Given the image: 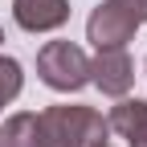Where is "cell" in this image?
Returning <instances> with one entry per match:
<instances>
[{
	"mask_svg": "<svg viewBox=\"0 0 147 147\" xmlns=\"http://www.w3.org/2000/svg\"><path fill=\"white\" fill-rule=\"evenodd\" d=\"M37 123L45 147H106L110 135L106 119L94 106H45Z\"/></svg>",
	"mask_w": 147,
	"mask_h": 147,
	"instance_id": "6da1fadb",
	"label": "cell"
},
{
	"mask_svg": "<svg viewBox=\"0 0 147 147\" xmlns=\"http://www.w3.org/2000/svg\"><path fill=\"white\" fill-rule=\"evenodd\" d=\"M37 74H41L45 86L69 94V90H82L90 82V57L74 41H49L37 53Z\"/></svg>",
	"mask_w": 147,
	"mask_h": 147,
	"instance_id": "7a4b0ae2",
	"label": "cell"
},
{
	"mask_svg": "<svg viewBox=\"0 0 147 147\" xmlns=\"http://www.w3.org/2000/svg\"><path fill=\"white\" fill-rule=\"evenodd\" d=\"M135 29H139V21L127 8H119L115 0H102V4L90 12V21H86V37L98 49H123L135 37Z\"/></svg>",
	"mask_w": 147,
	"mask_h": 147,
	"instance_id": "3957f363",
	"label": "cell"
},
{
	"mask_svg": "<svg viewBox=\"0 0 147 147\" xmlns=\"http://www.w3.org/2000/svg\"><path fill=\"white\" fill-rule=\"evenodd\" d=\"M90 82L110 98H127L135 82V61L127 57V49H98V57L90 61Z\"/></svg>",
	"mask_w": 147,
	"mask_h": 147,
	"instance_id": "277c9868",
	"label": "cell"
},
{
	"mask_svg": "<svg viewBox=\"0 0 147 147\" xmlns=\"http://www.w3.org/2000/svg\"><path fill=\"white\" fill-rule=\"evenodd\" d=\"M12 16L29 33H49L69 21V0H12Z\"/></svg>",
	"mask_w": 147,
	"mask_h": 147,
	"instance_id": "5b68a950",
	"label": "cell"
},
{
	"mask_svg": "<svg viewBox=\"0 0 147 147\" xmlns=\"http://www.w3.org/2000/svg\"><path fill=\"white\" fill-rule=\"evenodd\" d=\"M106 127L119 139H127V147H147V102L143 98H119L106 115Z\"/></svg>",
	"mask_w": 147,
	"mask_h": 147,
	"instance_id": "8992f818",
	"label": "cell"
},
{
	"mask_svg": "<svg viewBox=\"0 0 147 147\" xmlns=\"http://www.w3.org/2000/svg\"><path fill=\"white\" fill-rule=\"evenodd\" d=\"M0 147H45L41 123H37L33 110H21V115L0 123Z\"/></svg>",
	"mask_w": 147,
	"mask_h": 147,
	"instance_id": "52a82bcc",
	"label": "cell"
},
{
	"mask_svg": "<svg viewBox=\"0 0 147 147\" xmlns=\"http://www.w3.org/2000/svg\"><path fill=\"white\" fill-rule=\"evenodd\" d=\"M21 61H12V57H0V110H4L16 94H21Z\"/></svg>",
	"mask_w": 147,
	"mask_h": 147,
	"instance_id": "ba28073f",
	"label": "cell"
},
{
	"mask_svg": "<svg viewBox=\"0 0 147 147\" xmlns=\"http://www.w3.org/2000/svg\"><path fill=\"white\" fill-rule=\"evenodd\" d=\"M115 4H119V8H127V12H131L139 25L147 21V0H115Z\"/></svg>",
	"mask_w": 147,
	"mask_h": 147,
	"instance_id": "9c48e42d",
	"label": "cell"
},
{
	"mask_svg": "<svg viewBox=\"0 0 147 147\" xmlns=\"http://www.w3.org/2000/svg\"><path fill=\"white\" fill-rule=\"evenodd\" d=\"M0 41H4V29H0Z\"/></svg>",
	"mask_w": 147,
	"mask_h": 147,
	"instance_id": "30bf717a",
	"label": "cell"
},
{
	"mask_svg": "<svg viewBox=\"0 0 147 147\" xmlns=\"http://www.w3.org/2000/svg\"><path fill=\"white\" fill-rule=\"evenodd\" d=\"M106 147H110V143H106Z\"/></svg>",
	"mask_w": 147,
	"mask_h": 147,
	"instance_id": "8fae6325",
	"label": "cell"
}]
</instances>
